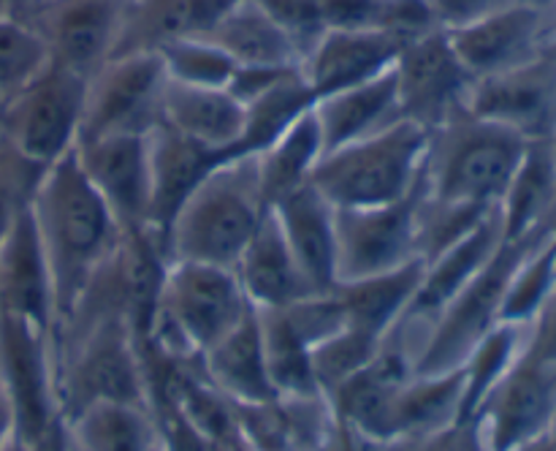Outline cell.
Here are the masks:
<instances>
[{
	"instance_id": "obj_27",
	"label": "cell",
	"mask_w": 556,
	"mask_h": 451,
	"mask_svg": "<svg viewBox=\"0 0 556 451\" xmlns=\"http://www.w3.org/2000/svg\"><path fill=\"white\" fill-rule=\"evenodd\" d=\"M242 114V103L226 87H193L182 85V82H166L163 125L179 130L210 150L237 155Z\"/></svg>"
},
{
	"instance_id": "obj_36",
	"label": "cell",
	"mask_w": 556,
	"mask_h": 451,
	"mask_svg": "<svg viewBox=\"0 0 556 451\" xmlns=\"http://www.w3.org/2000/svg\"><path fill=\"white\" fill-rule=\"evenodd\" d=\"M525 329L516 324H497L492 331L476 342L467 359L462 362V422L476 418L478 408L489 397V391L505 378L510 367L525 353Z\"/></svg>"
},
{
	"instance_id": "obj_50",
	"label": "cell",
	"mask_w": 556,
	"mask_h": 451,
	"mask_svg": "<svg viewBox=\"0 0 556 451\" xmlns=\"http://www.w3.org/2000/svg\"><path fill=\"white\" fill-rule=\"evenodd\" d=\"M14 451H74L71 449L68 427H65L63 418L52 424L49 429H43L38 438L27 440V443H16Z\"/></svg>"
},
{
	"instance_id": "obj_45",
	"label": "cell",
	"mask_w": 556,
	"mask_h": 451,
	"mask_svg": "<svg viewBox=\"0 0 556 451\" xmlns=\"http://www.w3.org/2000/svg\"><path fill=\"white\" fill-rule=\"evenodd\" d=\"M326 30H383L389 0H318Z\"/></svg>"
},
{
	"instance_id": "obj_56",
	"label": "cell",
	"mask_w": 556,
	"mask_h": 451,
	"mask_svg": "<svg viewBox=\"0 0 556 451\" xmlns=\"http://www.w3.org/2000/svg\"><path fill=\"white\" fill-rule=\"evenodd\" d=\"M552 438H556V418H554V429H552Z\"/></svg>"
},
{
	"instance_id": "obj_18",
	"label": "cell",
	"mask_w": 556,
	"mask_h": 451,
	"mask_svg": "<svg viewBox=\"0 0 556 451\" xmlns=\"http://www.w3.org/2000/svg\"><path fill=\"white\" fill-rule=\"evenodd\" d=\"M416 375V356L410 346L400 335L391 331L375 353L367 367L358 369L353 378L337 386L326 402L337 418L351 424L367 438L378 443L391 440V422H394V402L402 386Z\"/></svg>"
},
{
	"instance_id": "obj_5",
	"label": "cell",
	"mask_w": 556,
	"mask_h": 451,
	"mask_svg": "<svg viewBox=\"0 0 556 451\" xmlns=\"http://www.w3.org/2000/svg\"><path fill=\"white\" fill-rule=\"evenodd\" d=\"M250 310L233 270L201 261H172L150 335L141 346L168 359H199Z\"/></svg>"
},
{
	"instance_id": "obj_12",
	"label": "cell",
	"mask_w": 556,
	"mask_h": 451,
	"mask_svg": "<svg viewBox=\"0 0 556 451\" xmlns=\"http://www.w3.org/2000/svg\"><path fill=\"white\" fill-rule=\"evenodd\" d=\"M554 418L556 367L532 362L525 353L476 413L486 451H521L552 438Z\"/></svg>"
},
{
	"instance_id": "obj_17",
	"label": "cell",
	"mask_w": 556,
	"mask_h": 451,
	"mask_svg": "<svg viewBox=\"0 0 556 451\" xmlns=\"http://www.w3.org/2000/svg\"><path fill=\"white\" fill-rule=\"evenodd\" d=\"M448 41L476 79L527 63L546 47V11L508 3L462 25L445 27Z\"/></svg>"
},
{
	"instance_id": "obj_43",
	"label": "cell",
	"mask_w": 556,
	"mask_h": 451,
	"mask_svg": "<svg viewBox=\"0 0 556 451\" xmlns=\"http://www.w3.org/2000/svg\"><path fill=\"white\" fill-rule=\"evenodd\" d=\"M258 3L288 33L302 60L326 33L318 0H258Z\"/></svg>"
},
{
	"instance_id": "obj_24",
	"label": "cell",
	"mask_w": 556,
	"mask_h": 451,
	"mask_svg": "<svg viewBox=\"0 0 556 451\" xmlns=\"http://www.w3.org/2000/svg\"><path fill=\"white\" fill-rule=\"evenodd\" d=\"M201 369L231 405H264L277 400V389L266 369L264 337L255 308L201 353Z\"/></svg>"
},
{
	"instance_id": "obj_23",
	"label": "cell",
	"mask_w": 556,
	"mask_h": 451,
	"mask_svg": "<svg viewBox=\"0 0 556 451\" xmlns=\"http://www.w3.org/2000/svg\"><path fill=\"white\" fill-rule=\"evenodd\" d=\"M233 275L242 286L244 299L255 310L286 308V304L296 302L307 293H318L313 291L304 272L299 270L271 210L266 212L261 226L255 228L253 239L233 264Z\"/></svg>"
},
{
	"instance_id": "obj_8",
	"label": "cell",
	"mask_w": 556,
	"mask_h": 451,
	"mask_svg": "<svg viewBox=\"0 0 556 451\" xmlns=\"http://www.w3.org/2000/svg\"><path fill=\"white\" fill-rule=\"evenodd\" d=\"M543 234L516 239V242H500L497 253L486 261V266L429 324L416 359V373H445V369L462 367L476 342L500 324V304H503L510 272Z\"/></svg>"
},
{
	"instance_id": "obj_25",
	"label": "cell",
	"mask_w": 556,
	"mask_h": 451,
	"mask_svg": "<svg viewBox=\"0 0 556 451\" xmlns=\"http://www.w3.org/2000/svg\"><path fill=\"white\" fill-rule=\"evenodd\" d=\"M237 0H128L117 54L157 52L166 43L204 36Z\"/></svg>"
},
{
	"instance_id": "obj_39",
	"label": "cell",
	"mask_w": 556,
	"mask_h": 451,
	"mask_svg": "<svg viewBox=\"0 0 556 451\" xmlns=\"http://www.w3.org/2000/svg\"><path fill=\"white\" fill-rule=\"evenodd\" d=\"M52 63L47 41L25 20H0V103L25 90Z\"/></svg>"
},
{
	"instance_id": "obj_14",
	"label": "cell",
	"mask_w": 556,
	"mask_h": 451,
	"mask_svg": "<svg viewBox=\"0 0 556 451\" xmlns=\"http://www.w3.org/2000/svg\"><path fill=\"white\" fill-rule=\"evenodd\" d=\"M128 0H49L27 3L25 20L47 41L52 63L90 79L114 58Z\"/></svg>"
},
{
	"instance_id": "obj_55",
	"label": "cell",
	"mask_w": 556,
	"mask_h": 451,
	"mask_svg": "<svg viewBox=\"0 0 556 451\" xmlns=\"http://www.w3.org/2000/svg\"><path fill=\"white\" fill-rule=\"evenodd\" d=\"M554 161H556V136H554ZM548 231L556 234V199H554V210H552V221H548Z\"/></svg>"
},
{
	"instance_id": "obj_35",
	"label": "cell",
	"mask_w": 556,
	"mask_h": 451,
	"mask_svg": "<svg viewBox=\"0 0 556 451\" xmlns=\"http://www.w3.org/2000/svg\"><path fill=\"white\" fill-rule=\"evenodd\" d=\"M255 313H258L261 337H264L266 369H269L277 397H286V400L324 397L315 380L313 348L288 324L282 310H255Z\"/></svg>"
},
{
	"instance_id": "obj_52",
	"label": "cell",
	"mask_w": 556,
	"mask_h": 451,
	"mask_svg": "<svg viewBox=\"0 0 556 451\" xmlns=\"http://www.w3.org/2000/svg\"><path fill=\"white\" fill-rule=\"evenodd\" d=\"M30 0H0V20H16Z\"/></svg>"
},
{
	"instance_id": "obj_30",
	"label": "cell",
	"mask_w": 556,
	"mask_h": 451,
	"mask_svg": "<svg viewBox=\"0 0 556 451\" xmlns=\"http://www.w3.org/2000/svg\"><path fill=\"white\" fill-rule=\"evenodd\" d=\"M421 261H410L400 270L337 283L334 293L340 297L348 324L386 340L394 326L405 318L421 283Z\"/></svg>"
},
{
	"instance_id": "obj_40",
	"label": "cell",
	"mask_w": 556,
	"mask_h": 451,
	"mask_svg": "<svg viewBox=\"0 0 556 451\" xmlns=\"http://www.w3.org/2000/svg\"><path fill=\"white\" fill-rule=\"evenodd\" d=\"M380 346H383L380 337L367 335V331L356 329L351 324H345L340 331L318 342L313 348V369L320 394L329 397L337 386H342L358 369L367 367L375 353L380 351Z\"/></svg>"
},
{
	"instance_id": "obj_13",
	"label": "cell",
	"mask_w": 556,
	"mask_h": 451,
	"mask_svg": "<svg viewBox=\"0 0 556 451\" xmlns=\"http://www.w3.org/2000/svg\"><path fill=\"white\" fill-rule=\"evenodd\" d=\"M416 196L378 206H334L337 283L400 270L416 259Z\"/></svg>"
},
{
	"instance_id": "obj_38",
	"label": "cell",
	"mask_w": 556,
	"mask_h": 451,
	"mask_svg": "<svg viewBox=\"0 0 556 451\" xmlns=\"http://www.w3.org/2000/svg\"><path fill=\"white\" fill-rule=\"evenodd\" d=\"M494 210L476 204H459V201L434 199V196H429L418 185L416 228H413V234H416V259L421 264H429L440 253H445L456 242H462L467 234L476 231Z\"/></svg>"
},
{
	"instance_id": "obj_37",
	"label": "cell",
	"mask_w": 556,
	"mask_h": 451,
	"mask_svg": "<svg viewBox=\"0 0 556 451\" xmlns=\"http://www.w3.org/2000/svg\"><path fill=\"white\" fill-rule=\"evenodd\" d=\"M556 291V234H543L510 272L500 324L527 326Z\"/></svg>"
},
{
	"instance_id": "obj_10",
	"label": "cell",
	"mask_w": 556,
	"mask_h": 451,
	"mask_svg": "<svg viewBox=\"0 0 556 451\" xmlns=\"http://www.w3.org/2000/svg\"><path fill=\"white\" fill-rule=\"evenodd\" d=\"M394 82L402 120L432 134L465 112L476 76L454 52L445 27H434L402 43Z\"/></svg>"
},
{
	"instance_id": "obj_57",
	"label": "cell",
	"mask_w": 556,
	"mask_h": 451,
	"mask_svg": "<svg viewBox=\"0 0 556 451\" xmlns=\"http://www.w3.org/2000/svg\"><path fill=\"white\" fill-rule=\"evenodd\" d=\"M30 3H49V0H30Z\"/></svg>"
},
{
	"instance_id": "obj_28",
	"label": "cell",
	"mask_w": 556,
	"mask_h": 451,
	"mask_svg": "<svg viewBox=\"0 0 556 451\" xmlns=\"http://www.w3.org/2000/svg\"><path fill=\"white\" fill-rule=\"evenodd\" d=\"M556 199L554 141H530L497 204L503 242L548 231Z\"/></svg>"
},
{
	"instance_id": "obj_11",
	"label": "cell",
	"mask_w": 556,
	"mask_h": 451,
	"mask_svg": "<svg viewBox=\"0 0 556 451\" xmlns=\"http://www.w3.org/2000/svg\"><path fill=\"white\" fill-rule=\"evenodd\" d=\"M0 386L14 411L16 443L38 438L63 418L52 335L9 313H0Z\"/></svg>"
},
{
	"instance_id": "obj_31",
	"label": "cell",
	"mask_w": 556,
	"mask_h": 451,
	"mask_svg": "<svg viewBox=\"0 0 556 451\" xmlns=\"http://www.w3.org/2000/svg\"><path fill=\"white\" fill-rule=\"evenodd\" d=\"M65 427L76 451H161L155 418L141 402H96Z\"/></svg>"
},
{
	"instance_id": "obj_2",
	"label": "cell",
	"mask_w": 556,
	"mask_h": 451,
	"mask_svg": "<svg viewBox=\"0 0 556 451\" xmlns=\"http://www.w3.org/2000/svg\"><path fill=\"white\" fill-rule=\"evenodd\" d=\"M52 346L63 422L96 402L147 405L144 351L119 313L71 315L54 326Z\"/></svg>"
},
{
	"instance_id": "obj_58",
	"label": "cell",
	"mask_w": 556,
	"mask_h": 451,
	"mask_svg": "<svg viewBox=\"0 0 556 451\" xmlns=\"http://www.w3.org/2000/svg\"><path fill=\"white\" fill-rule=\"evenodd\" d=\"M552 451H556V438H554V443H552Z\"/></svg>"
},
{
	"instance_id": "obj_53",
	"label": "cell",
	"mask_w": 556,
	"mask_h": 451,
	"mask_svg": "<svg viewBox=\"0 0 556 451\" xmlns=\"http://www.w3.org/2000/svg\"><path fill=\"white\" fill-rule=\"evenodd\" d=\"M510 3H519V5H530V9H538V11H546L554 9L556 0H510Z\"/></svg>"
},
{
	"instance_id": "obj_46",
	"label": "cell",
	"mask_w": 556,
	"mask_h": 451,
	"mask_svg": "<svg viewBox=\"0 0 556 451\" xmlns=\"http://www.w3.org/2000/svg\"><path fill=\"white\" fill-rule=\"evenodd\" d=\"M525 356L556 367V291L525 329Z\"/></svg>"
},
{
	"instance_id": "obj_19",
	"label": "cell",
	"mask_w": 556,
	"mask_h": 451,
	"mask_svg": "<svg viewBox=\"0 0 556 451\" xmlns=\"http://www.w3.org/2000/svg\"><path fill=\"white\" fill-rule=\"evenodd\" d=\"M0 313L30 321L49 335L58 321L52 270L30 206L0 242Z\"/></svg>"
},
{
	"instance_id": "obj_6",
	"label": "cell",
	"mask_w": 556,
	"mask_h": 451,
	"mask_svg": "<svg viewBox=\"0 0 556 451\" xmlns=\"http://www.w3.org/2000/svg\"><path fill=\"white\" fill-rule=\"evenodd\" d=\"M429 130L400 120L372 136L324 152L313 185L334 206H378L421 185Z\"/></svg>"
},
{
	"instance_id": "obj_41",
	"label": "cell",
	"mask_w": 556,
	"mask_h": 451,
	"mask_svg": "<svg viewBox=\"0 0 556 451\" xmlns=\"http://www.w3.org/2000/svg\"><path fill=\"white\" fill-rule=\"evenodd\" d=\"M163 68L172 82L193 87H228L237 63L210 38L193 36L157 49Z\"/></svg>"
},
{
	"instance_id": "obj_26",
	"label": "cell",
	"mask_w": 556,
	"mask_h": 451,
	"mask_svg": "<svg viewBox=\"0 0 556 451\" xmlns=\"http://www.w3.org/2000/svg\"><path fill=\"white\" fill-rule=\"evenodd\" d=\"M313 117L318 123L326 152L400 123L394 68L372 82L318 98L313 103Z\"/></svg>"
},
{
	"instance_id": "obj_44",
	"label": "cell",
	"mask_w": 556,
	"mask_h": 451,
	"mask_svg": "<svg viewBox=\"0 0 556 451\" xmlns=\"http://www.w3.org/2000/svg\"><path fill=\"white\" fill-rule=\"evenodd\" d=\"M380 451H486V443L476 418H465L434 433L389 440Z\"/></svg>"
},
{
	"instance_id": "obj_47",
	"label": "cell",
	"mask_w": 556,
	"mask_h": 451,
	"mask_svg": "<svg viewBox=\"0 0 556 451\" xmlns=\"http://www.w3.org/2000/svg\"><path fill=\"white\" fill-rule=\"evenodd\" d=\"M291 71L296 68H277V65H237L226 90L244 107L248 101L258 98L261 92L269 90L271 85H277V82L286 74H291Z\"/></svg>"
},
{
	"instance_id": "obj_34",
	"label": "cell",
	"mask_w": 556,
	"mask_h": 451,
	"mask_svg": "<svg viewBox=\"0 0 556 451\" xmlns=\"http://www.w3.org/2000/svg\"><path fill=\"white\" fill-rule=\"evenodd\" d=\"M315 96L304 79L302 68L282 76L277 85L244 103L242 134H239L237 155H258L275 145L288 128L299 123L313 109Z\"/></svg>"
},
{
	"instance_id": "obj_49",
	"label": "cell",
	"mask_w": 556,
	"mask_h": 451,
	"mask_svg": "<svg viewBox=\"0 0 556 451\" xmlns=\"http://www.w3.org/2000/svg\"><path fill=\"white\" fill-rule=\"evenodd\" d=\"M438 14L440 25H462L467 20H476V16L486 14V11L500 9V5H508L510 0H429Z\"/></svg>"
},
{
	"instance_id": "obj_15",
	"label": "cell",
	"mask_w": 556,
	"mask_h": 451,
	"mask_svg": "<svg viewBox=\"0 0 556 451\" xmlns=\"http://www.w3.org/2000/svg\"><path fill=\"white\" fill-rule=\"evenodd\" d=\"M467 112L514 130L527 141L556 136V60L543 47L527 63L472 85Z\"/></svg>"
},
{
	"instance_id": "obj_54",
	"label": "cell",
	"mask_w": 556,
	"mask_h": 451,
	"mask_svg": "<svg viewBox=\"0 0 556 451\" xmlns=\"http://www.w3.org/2000/svg\"><path fill=\"white\" fill-rule=\"evenodd\" d=\"M546 52L556 60V22H554V27H548V33H546Z\"/></svg>"
},
{
	"instance_id": "obj_20",
	"label": "cell",
	"mask_w": 556,
	"mask_h": 451,
	"mask_svg": "<svg viewBox=\"0 0 556 451\" xmlns=\"http://www.w3.org/2000/svg\"><path fill=\"white\" fill-rule=\"evenodd\" d=\"M402 43L386 30H326L302 60V74L318 101L389 74Z\"/></svg>"
},
{
	"instance_id": "obj_33",
	"label": "cell",
	"mask_w": 556,
	"mask_h": 451,
	"mask_svg": "<svg viewBox=\"0 0 556 451\" xmlns=\"http://www.w3.org/2000/svg\"><path fill=\"white\" fill-rule=\"evenodd\" d=\"M462 367L413 375L394 402L391 440L427 435L462 422Z\"/></svg>"
},
{
	"instance_id": "obj_3",
	"label": "cell",
	"mask_w": 556,
	"mask_h": 451,
	"mask_svg": "<svg viewBox=\"0 0 556 451\" xmlns=\"http://www.w3.org/2000/svg\"><path fill=\"white\" fill-rule=\"evenodd\" d=\"M266 212L255 155L226 158L201 179L174 217L166 234L168 259L233 270Z\"/></svg>"
},
{
	"instance_id": "obj_4",
	"label": "cell",
	"mask_w": 556,
	"mask_h": 451,
	"mask_svg": "<svg viewBox=\"0 0 556 451\" xmlns=\"http://www.w3.org/2000/svg\"><path fill=\"white\" fill-rule=\"evenodd\" d=\"M527 145L514 130L465 109L429 134L421 188L434 199L494 210Z\"/></svg>"
},
{
	"instance_id": "obj_16",
	"label": "cell",
	"mask_w": 556,
	"mask_h": 451,
	"mask_svg": "<svg viewBox=\"0 0 556 451\" xmlns=\"http://www.w3.org/2000/svg\"><path fill=\"white\" fill-rule=\"evenodd\" d=\"M76 161L119 231L150 228V136H101L76 145Z\"/></svg>"
},
{
	"instance_id": "obj_7",
	"label": "cell",
	"mask_w": 556,
	"mask_h": 451,
	"mask_svg": "<svg viewBox=\"0 0 556 451\" xmlns=\"http://www.w3.org/2000/svg\"><path fill=\"white\" fill-rule=\"evenodd\" d=\"M85 101L87 76L49 63L25 90L0 103V134L27 161L49 168L79 145Z\"/></svg>"
},
{
	"instance_id": "obj_51",
	"label": "cell",
	"mask_w": 556,
	"mask_h": 451,
	"mask_svg": "<svg viewBox=\"0 0 556 451\" xmlns=\"http://www.w3.org/2000/svg\"><path fill=\"white\" fill-rule=\"evenodd\" d=\"M16 446V422L11 402L5 397L3 386H0V451H14Z\"/></svg>"
},
{
	"instance_id": "obj_22",
	"label": "cell",
	"mask_w": 556,
	"mask_h": 451,
	"mask_svg": "<svg viewBox=\"0 0 556 451\" xmlns=\"http://www.w3.org/2000/svg\"><path fill=\"white\" fill-rule=\"evenodd\" d=\"M280 231L313 291L337 286V223L334 204L313 183L293 190L271 206Z\"/></svg>"
},
{
	"instance_id": "obj_21",
	"label": "cell",
	"mask_w": 556,
	"mask_h": 451,
	"mask_svg": "<svg viewBox=\"0 0 556 451\" xmlns=\"http://www.w3.org/2000/svg\"><path fill=\"white\" fill-rule=\"evenodd\" d=\"M231 155L210 150L199 141L188 139L168 125H157L150 134V228L166 242L174 217L185 206L201 179L220 161Z\"/></svg>"
},
{
	"instance_id": "obj_1",
	"label": "cell",
	"mask_w": 556,
	"mask_h": 451,
	"mask_svg": "<svg viewBox=\"0 0 556 451\" xmlns=\"http://www.w3.org/2000/svg\"><path fill=\"white\" fill-rule=\"evenodd\" d=\"M30 212L52 270L60 321L117 250L123 231L81 172L76 152L63 155L41 174Z\"/></svg>"
},
{
	"instance_id": "obj_59",
	"label": "cell",
	"mask_w": 556,
	"mask_h": 451,
	"mask_svg": "<svg viewBox=\"0 0 556 451\" xmlns=\"http://www.w3.org/2000/svg\"><path fill=\"white\" fill-rule=\"evenodd\" d=\"M71 449H74V446H71ZM74 451H76V449H74Z\"/></svg>"
},
{
	"instance_id": "obj_9",
	"label": "cell",
	"mask_w": 556,
	"mask_h": 451,
	"mask_svg": "<svg viewBox=\"0 0 556 451\" xmlns=\"http://www.w3.org/2000/svg\"><path fill=\"white\" fill-rule=\"evenodd\" d=\"M166 68L157 52H130L106 60L87 79L79 141L101 136H150L163 125Z\"/></svg>"
},
{
	"instance_id": "obj_48",
	"label": "cell",
	"mask_w": 556,
	"mask_h": 451,
	"mask_svg": "<svg viewBox=\"0 0 556 451\" xmlns=\"http://www.w3.org/2000/svg\"><path fill=\"white\" fill-rule=\"evenodd\" d=\"M380 446L383 443L362 435L351 424L337 418L334 411H331V422L326 424L324 435H320L313 451H380Z\"/></svg>"
},
{
	"instance_id": "obj_42",
	"label": "cell",
	"mask_w": 556,
	"mask_h": 451,
	"mask_svg": "<svg viewBox=\"0 0 556 451\" xmlns=\"http://www.w3.org/2000/svg\"><path fill=\"white\" fill-rule=\"evenodd\" d=\"M47 168L36 166L25 155L11 147V141L0 134V242L11 231L22 212L30 206L36 185Z\"/></svg>"
},
{
	"instance_id": "obj_32",
	"label": "cell",
	"mask_w": 556,
	"mask_h": 451,
	"mask_svg": "<svg viewBox=\"0 0 556 451\" xmlns=\"http://www.w3.org/2000/svg\"><path fill=\"white\" fill-rule=\"evenodd\" d=\"M324 139H320L318 123H315L313 109H309L275 145H269L264 152L255 155L261 193H264L266 206L271 210L277 201L291 196L293 190L313 183L315 166L324 158Z\"/></svg>"
},
{
	"instance_id": "obj_29",
	"label": "cell",
	"mask_w": 556,
	"mask_h": 451,
	"mask_svg": "<svg viewBox=\"0 0 556 451\" xmlns=\"http://www.w3.org/2000/svg\"><path fill=\"white\" fill-rule=\"evenodd\" d=\"M212 43L223 49L237 65H277L302 68V54L288 33L269 16L258 0H237L210 30Z\"/></svg>"
}]
</instances>
